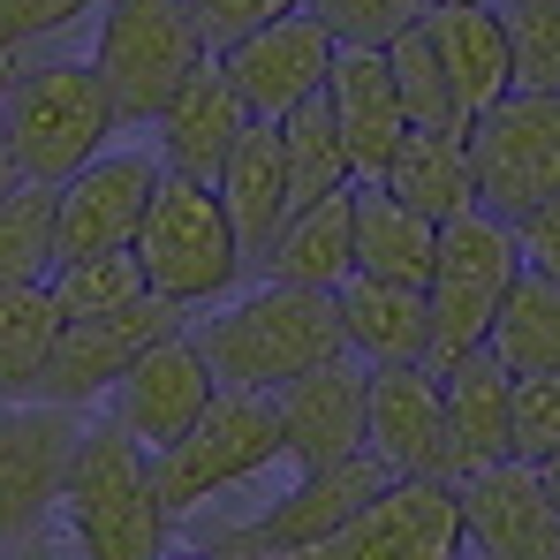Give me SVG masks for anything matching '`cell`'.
<instances>
[{"mask_svg": "<svg viewBox=\"0 0 560 560\" xmlns=\"http://www.w3.org/2000/svg\"><path fill=\"white\" fill-rule=\"evenodd\" d=\"M515 235H523V266L560 280V205H538L530 220H515Z\"/></svg>", "mask_w": 560, "mask_h": 560, "instance_id": "obj_39", "label": "cell"}, {"mask_svg": "<svg viewBox=\"0 0 560 560\" xmlns=\"http://www.w3.org/2000/svg\"><path fill=\"white\" fill-rule=\"evenodd\" d=\"M303 0H189V15L205 23V38H212V54L220 46H235V38H250L258 23H280V15H295Z\"/></svg>", "mask_w": 560, "mask_h": 560, "instance_id": "obj_38", "label": "cell"}, {"mask_svg": "<svg viewBox=\"0 0 560 560\" xmlns=\"http://www.w3.org/2000/svg\"><path fill=\"white\" fill-rule=\"evenodd\" d=\"M98 8H106V0H0V46L31 61V46H46V38L77 31V23H92Z\"/></svg>", "mask_w": 560, "mask_h": 560, "instance_id": "obj_36", "label": "cell"}, {"mask_svg": "<svg viewBox=\"0 0 560 560\" xmlns=\"http://www.w3.org/2000/svg\"><path fill=\"white\" fill-rule=\"evenodd\" d=\"M364 455L386 477H447V485H463L455 432H447V386H440L432 364H372V432H364Z\"/></svg>", "mask_w": 560, "mask_h": 560, "instance_id": "obj_13", "label": "cell"}, {"mask_svg": "<svg viewBox=\"0 0 560 560\" xmlns=\"http://www.w3.org/2000/svg\"><path fill=\"white\" fill-rule=\"evenodd\" d=\"M0 129H8V152H15L23 183L61 189L77 167L114 152V137L129 121H121V106L106 92L98 61H23L15 92L0 98Z\"/></svg>", "mask_w": 560, "mask_h": 560, "instance_id": "obj_3", "label": "cell"}, {"mask_svg": "<svg viewBox=\"0 0 560 560\" xmlns=\"http://www.w3.org/2000/svg\"><path fill=\"white\" fill-rule=\"evenodd\" d=\"M61 326H69V311L46 280L0 288V401H38V378L54 364Z\"/></svg>", "mask_w": 560, "mask_h": 560, "instance_id": "obj_28", "label": "cell"}, {"mask_svg": "<svg viewBox=\"0 0 560 560\" xmlns=\"http://www.w3.org/2000/svg\"><path fill=\"white\" fill-rule=\"evenodd\" d=\"M61 523H69L84 560H160L167 553L175 515L160 500L152 447L129 424H114V417L84 424L77 463H69V492H61Z\"/></svg>", "mask_w": 560, "mask_h": 560, "instance_id": "obj_2", "label": "cell"}, {"mask_svg": "<svg viewBox=\"0 0 560 560\" xmlns=\"http://www.w3.org/2000/svg\"><path fill=\"white\" fill-rule=\"evenodd\" d=\"M137 258H144L152 295H175L189 311H212L250 273V250L235 235V212H228L220 183H189V175H167V167H160V189H152Z\"/></svg>", "mask_w": 560, "mask_h": 560, "instance_id": "obj_4", "label": "cell"}, {"mask_svg": "<svg viewBox=\"0 0 560 560\" xmlns=\"http://www.w3.org/2000/svg\"><path fill=\"white\" fill-rule=\"evenodd\" d=\"M386 69H394V92H401L409 129H469L463 106H455V84H447V69H440V46H432L424 23L401 31V38L386 46Z\"/></svg>", "mask_w": 560, "mask_h": 560, "instance_id": "obj_32", "label": "cell"}, {"mask_svg": "<svg viewBox=\"0 0 560 560\" xmlns=\"http://www.w3.org/2000/svg\"><path fill=\"white\" fill-rule=\"evenodd\" d=\"M401 205L432 212V220H463L477 212V160H469V129H409L394 144V167L378 175Z\"/></svg>", "mask_w": 560, "mask_h": 560, "instance_id": "obj_27", "label": "cell"}, {"mask_svg": "<svg viewBox=\"0 0 560 560\" xmlns=\"http://www.w3.org/2000/svg\"><path fill=\"white\" fill-rule=\"evenodd\" d=\"M341 326H349V357L364 364H432V295L401 288V280L349 273L334 288Z\"/></svg>", "mask_w": 560, "mask_h": 560, "instance_id": "obj_24", "label": "cell"}, {"mask_svg": "<svg viewBox=\"0 0 560 560\" xmlns=\"http://www.w3.org/2000/svg\"><path fill=\"white\" fill-rule=\"evenodd\" d=\"M189 303L175 295H137V303H121V311H98V318H69L61 326V341H54V364L38 378V401H61V409H92L106 401L137 357H152L167 334H183Z\"/></svg>", "mask_w": 560, "mask_h": 560, "instance_id": "obj_9", "label": "cell"}, {"mask_svg": "<svg viewBox=\"0 0 560 560\" xmlns=\"http://www.w3.org/2000/svg\"><path fill=\"white\" fill-rule=\"evenodd\" d=\"M318 560H463V492L447 477H386L372 508L318 546Z\"/></svg>", "mask_w": 560, "mask_h": 560, "instance_id": "obj_12", "label": "cell"}, {"mask_svg": "<svg viewBox=\"0 0 560 560\" xmlns=\"http://www.w3.org/2000/svg\"><path fill=\"white\" fill-rule=\"evenodd\" d=\"M349 273H357V183L318 197V205H295L288 228L273 235V250L258 258V280L318 288V295H334Z\"/></svg>", "mask_w": 560, "mask_h": 560, "instance_id": "obj_22", "label": "cell"}, {"mask_svg": "<svg viewBox=\"0 0 560 560\" xmlns=\"http://www.w3.org/2000/svg\"><path fill=\"white\" fill-rule=\"evenodd\" d=\"M46 288L61 295V311H69V318H98V311H121V303L152 295V280H144V258H137V250L69 258V266H54V280H46Z\"/></svg>", "mask_w": 560, "mask_h": 560, "instance_id": "obj_33", "label": "cell"}, {"mask_svg": "<svg viewBox=\"0 0 560 560\" xmlns=\"http://www.w3.org/2000/svg\"><path fill=\"white\" fill-rule=\"evenodd\" d=\"M515 273H523L515 220H500L485 205L463 212V220H440V258H432V280H424V295H432V372L492 341V318H500Z\"/></svg>", "mask_w": 560, "mask_h": 560, "instance_id": "obj_6", "label": "cell"}, {"mask_svg": "<svg viewBox=\"0 0 560 560\" xmlns=\"http://www.w3.org/2000/svg\"><path fill=\"white\" fill-rule=\"evenodd\" d=\"M152 189H160V152H98L92 167H77L61 183V205H54L61 266L98 258V250H137Z\"/></svg>", "mask_w": 560, "mask_h": 560, "instance_id": "obj_17", "label": "cell"}, {"mask_svg": "<svg viewBox=\"0 0 560 560\" xmlns=\"http://www.w3.org/2000/svg\"><path fill=\"white\" fill-rule=\"evenodd\" d=\"M220 197H228L235 235H243L250 273H258V258L273 250V235L288 228V212H295V197H288V152H280V121H258V129L235 144V160L220 167Z\"/></svg>", "mask_w": 560, "mask_h": 560, "instance_id": "obj_25", "label": "cell"}, {"mask_svg": "<svg viewBox=\"0 0 560 560\" xmlns=\"http://www.w3.org/2000/svg\"><path fill=\"white\" fill-rule=\"evenodd\" d=\"M160 560H258V553H243V546H228V538H197L189 553H160Z\"/></svg>", "mask_w": 560, "mask_h": 560, "instance_id": "obj_40", "label": "cell"}, {"mask_svg": "<svg viewBox=\"0 0 560 560\" xmlns=\"http://www.w3.org/2000/svg\"><path fill=\"white\" fill-rule=\"evenodd\" d=\"M189 334H197V349H205L220 386H258V394L349 357L341 303L318 295V288H280V280H266L258 295H243L228 311H197Z\"/></svg>", "mask_w": 560, "mask_h": 560, "instance_id": "obj_1", "label": "cell"}, {"mask_svg": "<svg viewBox=\"0 0 560 560\" xmlns=\"http://www.w3.org/2000/svg\"><path fill=\"white\" fill-rule=\"evenodd\" d=\"M447 386V432H455V469H485L515 455V372L492 349H469L455 364H440Z\"/></svg>", "mask_w": 560, "mask_h": 560, "instance_id": "obj_23", "label": "cell"}, {"mask_svg": "<svg viewBox=\"0 0 560 560\" xmlns=\"http://www.w3.org/2000/svg\"><path fill=\"white\" fill-rule=\"evenodd\" d=\"M84 440V409L61 401H0V546L46 538L61 515L69 463Z\"/></svg>", "mask_w": 560, "mask_h": 560, "instance_id": "obj_10", "label": "cell"}, {"mask_svg": "<svg viewBox=\"0 0 560 560\" xmlns=\"http://www.w3.org/2000/svg\"><path fill=\"white\" fill-rule=\"evenodd\" d=\"M515 92H560V0H500Z\"/></svg>", "mask_w": 560, "mask_h": 560, "instance_id": "obj_34", "label": "cell"}, {"mask_svg": "<svg viewBox=\"0 0 560 560\" xmlns=\"http://www.w3.org/2000/svg\"><path fill=\"white\" fill-rule=\"evenodd\" d=\"M440 258V220L401 205L386 183H357V273L424 288Z\"/></svg>", "mask_w": 560, "mask_h": 560, "instance_id": "obj_26", "label": "cell"}, {"mask_svg": "<svg viewBox=\"0 0 560 560\" xmlns=\"http://www.w3.org/2000/svg\"><path fill=\"white\" fill-rule=\"evenodd\" d=\"M15 77H23V54H8V46H0V98L15 92Z\"/></svg>", "mask_w": 560, "mask_h": 560, "instance_id": "obj_42", "label": "cell"}, {"mask_svg": "<svg viewBox=\"0 0 560 560\" xmlns=\"http://www.w3.org/2000/svg\"><path fill=\"white\" fill-rule=\"evenodd\" d=\"M560 447V372L515 378V463H546Z\"/></svg>", "mask_w": 560, "mask_h": 560, "instance_id": "obj_37", "label": "cell"}, {"mask_svg": "<svg viewBox=\"0 0 560 560\" xmlns=\"http://www.w3.org/2000/svg\"><path fill=\"white\" fill-rule=\"evenodd\" d=\"M295 560H318V553H295Z\"/></svg>", "mask_w": 560, "mask_h": 560, "instance_id": "obj_45", "label": "cell"}, {"mask_svg": "<svg viewBox=\"0 0 560 560\" xmlns=\"http://www.w3.org/2000/svg\"><path fill=\"white\" fill-rule=\"evenodd\" d=\"M258 129V114H250V98L228 84V69H220V54L189 77L183 92L167 98V114L152 121V152H160V167L167 175H189V183H220V167L235 160V144Z\"/></svg>", "mask_w": 560, "mask_h": 560, "instance_id": "obj_19", "label": "cell"}, {"mask_svg": "<svg viewBox=\"0 0 560 560\" xmlns=\"http://www.w3.org/2000/svg\"><path fill=\"white\" fill-rule=\"evenodd\" d=\"M266 463H288V455H280L273 394H258V386H220L212 409L189 424L183 440L152 455V477H160L167 515H175V523H197L205 500L235 492L243 477H258Z\"/></svg>", "mask_w": 560, "mask_h": 560, "instance_id": "obj_7", "label": "cell"}, {"mask_svg": "<svg viewBox=\"0 0 560 560\" xmlns=\"http://www.w3.org/2000/svg\"><path fill=\"white\" fill-rule=\"evenodd\" d=\"M280 152H288V197H295V205H318V197L357 183V160H349V144H341V129H334L326 92L303 98L295 114H280Z\"/></svg>", "mask_w": 560, "mask_h": 560, "instance_id": "obj_30", "label": "cell"}, {"mask_svg": "<svg viewBox=\"0 0 560 560\" xmlns=\"http://www.w3.org/2000/svg\"><path fill=\"white\" fill-rule=\"evenodd\" d=\"M508 372H560V280L538 273V266H523L515 288H508V303H500V318H492V341H485Z\"/></svg>", "mask_w": 560, "mask_h": 560, "instance_id": "obj_29", "label": "cell"}, {"mask_svg": "<svg viewBox=\"0 0 560 560\" xmlns=\"http://www.w3.org/2000/svg\"><path fill=\"white\" fill-rule=\"evenodd\" d=\"M341 46H372V54H386L401 31H417L424 23V8L432 0H303Z\"/></svg>", "mask_w": 560, "mask_h": 560, "instance_id": "obj_35", "label": "cell"}, {"mask_svg": "<svg viewBox=\"0 0 560 560\" xmlns=\"http://www.w3.org/2000/svg\"><path fill=\"white\" fill-rule=\"evenodd\" d=\"M463 560H469V553H463Z\"/></svg>", "mask_w": 560, "mask_h": 560, "instance_id": "obj_46", "label": "cell"}, {"mask_svg": "<svg viewBox=\"0 0 560 560\" xmlns=\"http://www.w3.org/2000/svg\"><path fill=\"white\" fill-rule=\"evenodd\" d=\"M326 106H334V129L357 160V183H378L394 167V144L409 137V114L394 92V69L372 46H341L334 54V77H326Z\"/></svg>", "mask_w": 560, "mask_h": 560, "instance_id": "obj_21", "label": "cell"}, {"mask_svg": "<svg viewBox=\"0 0 560 560\" xmlns=\"http://www.w3.org/2000/svg\"><path fill=\"white\" fill-rule=\"evenodd\" d=\"M92 61L121 106V121L152 129L167 114V98L212 61V38L189 15V0H106L92 23Z\"/></svg>", "mask_w": 560, "mask_h": 560, "instance_id": "obj_5", "label": "cell"}, {"mask_svg": "<svg viewBox=\"0 0 560 560\" xmlns=\"http://www.w3.org/2000/svg\"><path fill=\"white\" fill-rule=\"evenodd\" d=\"M15 183H23V175H15V152H8V129H0V197H8Z\"/></svg>", "mask_w": 560, "mask_h": 560, "instance_id": "obj_43", "label": "cell"}, {"mask_svg": "<svg viewBox=\"0 0 560 560\" xmlns=\"http://www.w3.org/2000/svg\"><path fill=\"white\" fill-rule=\"evenodd\" d=\"M463 553L469 560H560V500L538 463H485L463 485Z\"/></svg>", "mask_w": 560, "mask_h": 560, "instance_id": "obj_14", "label": "cell"}, {"mask_svg": "<svg viewBox=\"0 0 560 560\" xmlns=\"http://www.w3.org/2000/svg\"><path fill=\"white\" fill-rule=\"evenodd\" d=\"M424 31L440 46V69L455 84L463 121L492 114L500 98L515 92V54H508V23H500V0H432L424 8Z\"/></svg>", "mask_w": 560, "mask_h": 560, "instance_id": "obj_20", "label": "cell"}, {"mask_svg": "<svg viewBox=\"0 0 560 560\" xmlns=\"http://www.w3.org/2000/svg\"><path fill=\"white\" fill-rule=\"evenodd\" d=\"M477 205L500 220H530L560 205V92H508L492 114L469 121Z\"/></svg>", "mask_w": 560, "mask_h": 560, "instance_id": "obj_8", "label": "cell"}, {"mask_svg": "<svg viewBox=\"0 0 560 560\" xmlns=\"http://www.w3.org/2000/svg\"><path fill=\"white\" fill-rule=\"evenodd\" d=\"M386 469L372 455H349V463H326V469H295V485L280 492L266 515L250 523H197V538H228L258 560H295V553H318L334 530H349L364 508L378 500Z\"/></svg>", "mask_w": 560, "mask_h": 560, "instance_id": "obj_11", "label": "cell"}, {"mask_svg": "<svg viewBox=\"0 0 560 560\" xmlns=\"http://www.w3.org/2000/svg\"><path fill=\"white\" fill-rule=\"evenodd\" d=\"M54 183H15L0 197V288H23V280H54L61 266V235H54Z\"/></svg>", "mask_w": 560, "mask_h": 560, "instance_id": "obj_31", "label": "cell"}, {"mask_svg": "<svg viewBox=\"0 0 560 560\" xmlns=\"http://www.w3.org/2000/svg\"><path fill=\"white\" fill-rule=\"evenodd\" d=\"M212 394H220V378H212V364H205V349H197V334H167L152 357H137L129 364V378L106 394V417L114 424H129L152 455L160 447H175L189 424L212 409Z\"/></svg>", "mask_w": 560, "mask_h": 560, "instance_id": "obj_18", "label": "cell"}, {"mask_svg": "<svg viewBox=\"0 0 560 560\" xmlns=\"http://www.w3.org/2000/svg\"><path fill=\"white\" fill-rule=\"evenodd\" d=\"M538 477H546V492H553V500H560V447H553V455H546V463H538Z\"/></svg>", "mask_w": 560, "mask_h": 560, "instance_id": "obj_44", "label": "cell"}, {"mask_svg": "<svg viewBox=\"0 0 560 560\" xmlns=\"http://www.w3.org/2000/svg\"><path fill=\"white\" fill-rule=\"evenodd\" d=\"M280 409V455L295 469H326L364 455V432H372V364L364 357H334L318 372L273 386Z\"/></svg>", "mask_w": 560, "mask_h": 560, "instance_id": "obj_16", "label": "cell"}, {"mask_svg": "<svg viewBox=\"0 0 560 560\" xmlns=\"http://www.w3.org/2000/svg\"><path fill=\"white\" fill-rule=\"evenodd\" d=\"M334 54H341V38H334L311 8H295V15H280V23H258L250 38L220 46V69H228L235 92L250 98L258 121H280V114H295L303 98L326 92Z\"/></svg>", "mask_w": 560, "mask_h": 560, "instance_id": "obj_15", "label": "cell"}, {"mask_svg": "<svg viewBox=\"0 0 560 560\" xmlns=\"http://www.w3.org/2000/svg\"><path fill=\"white\" fill-rule=\"evenodd\" d=\"M0 560H61L54 538H23V546H0Z\"/></svg>", "mask_w": 560, "mask_h": 560, "instance_id": "obj_41", "label": "cell"}]
</instances>
